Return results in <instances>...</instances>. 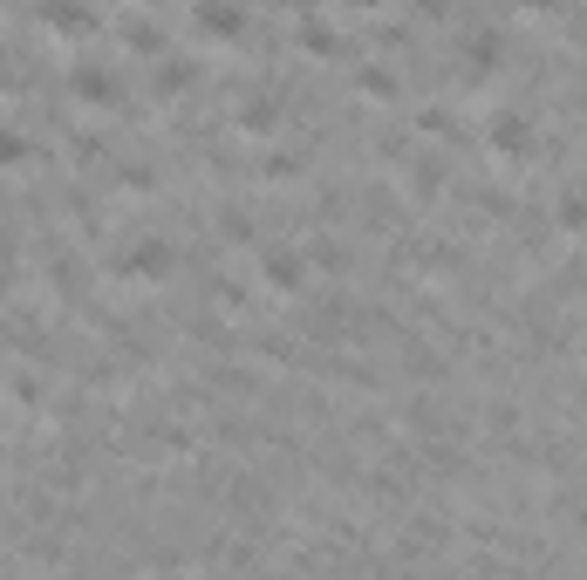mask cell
Here are the masks:
<instances>
[{
  "label": "cell",
  "mask_w": 587,
  "mask_h": 580,
  "mask_svg": "<svg viewBox=\"0 0 587 580\" xmlns=\"http://www.w3.org/2000/svg\"><path fill=\"white\" fill-rule=\"evenodd\" d=\"M110 267H117L123 280H144V287H164V280L178 273V253H171V239H157V232H144V239H123L117 253H110Z\"/></svg>",
  "instance_id": "1"
},
{
  "label": "cell",
  "mask_w": 587,
  "mask_h": 580,
  "mask_svg": "<svg viewBox=\"0 0 587 580\" xmlns=\"http://www.w3.org/2000/svg\"><path fill=\"white\" fill-rule=\"evenodd\" d=\"M192 28L212 41H239L246 35V7L239 0H192Z\"/></svg>",
  "instance_id": "3"
},
{
  "label": "cell",
  "mask_w": 587,
  "mask_h": 580,
  "mask_svg": "<svg viewBox=\"0 0 587 580\" xmlns=\"http://www.w3.org/2000/svg\"><path fill=\"white\" fill-rule=\"evenodd\" d=\"M396 89H403L396 69H383V62H369V69H362V96H369V103H390Z\"/></svg>",
  "instance_id": "12"
},
{
  "label": "cell",
  "mask_w": 587,
  "mask_h": 580,
  "mask_svg": "<svg viewBox=\"0 0 587 580\" xmlns=\"http://www.w3.org/2000/svg\"><path fill=\"white\" fill-rule=\"evenodd\" d=\"M553 226H560V232H587V192H560V205H553Z\"/></svg>",
  "instance_id": "10"
},
{
  "label": "cell",
  "mask_w": 587,
  "mask_h": 580,
  "mask_svg": "<svg viewBox=\"0 0 587 580\" xmlns=\"http://www.w3.org/2000/svg\"><path fill=\"white\" fill-rule=\"evenodd\" d=\"M69 96L76 103H96V110H117V76L110 69H96V62H82V69H69Z\"/></svg>",
  "instance_id": "4"
},
{
  "label": "cell",
  "mask_w": 587,
  "mask_h": 580,
  "mask_svg": "<svg viewBox=\"0 0 587 580\" xmlns=\"http://www.w3.org/2000/svg\"><path fill=\"white\" fill-rule=\"evenodd\" d=\"M260 280H267L274 294H294V287L308 280V253H301V246H260Z\"/></svg>",
  "instance_id": "2"
},
{
  "label": "cell",
  "mask_w": 587,
  "mask_h": 580,
  "mask_svg": "<svg viewBox=\"0 0 587 580\" xmlns=\"http://www.w3.org/2000/svg\"><path fill=\"white\" fill-rule=\"evenodd\" d=\"M342 7H383V0H342Z\"/></svg>",
  "instance_id": "16"
},
{
  "label": "cell",
  "mask_w": 587,
  "mask_h": 580,
  "mask_svg": "<svg viewBox=\"0 0 587 580\" xmlns=\"http://www.w3.org/2000/svg\"><path fill=\"white\" fill-rule=\"evenodd\" d=\"M41 21H55L62 35H76V28H96V7L89 0H41Z\"/></svg>",
  "instance_id": "6"
},
{
  "label": "cell",
  "mask_w": 587,
  "mask_h": 580,
  "mask_svg": "<svg viewBox=\"0 0 587 580\" xmlns=\"http://www.w3.org/2000/svg\"><path fill=\"white\" fill-rule=\"evenodd\" d=\"M294 35H301V48H308L314 62H335V55H342V35H335V28H328L321 14H308V21H301Z\"/></svg>",
  "instance_id": "7"
},
{
  "label": "cell",
  "mask_w": 587,
  "mask_h": 580,
  "mask_svg": "<svg viewBox=\"0 0 587 580\" xmlns=\"http://www.w3.org/2000/svg\"><path fill=\"white\" fill-rule=\"evenodd\" d=\"M485 137H492V151H499V157H526V151H533V123H526V116H492Z\"/></svg>",
  "instance_id": "5"
},
{
  "label": "cell",
  "mask_w": 587,
  "mask_h": 580,
  "mask_svg": "<svg viewBox=\"0 0 587 580\" xmlns=\"http://www.w3.org/2000/svg\"><path fill=\"white\" fill-rule=\"evenodd\" d=\"M314 260H321L328 273H342L349 267V246H342V239H314Z\"/></svg>",
  "instance_id": "14"
},
{
  "label": "cell",
  "mask_w": 587,
  "mask_h": 580,
  "mask_svg": "<svg viewBox=\"0 0 587 580\" xmlns=\"http://www.w3.org/2000/svg\"><path fill=\"white\" fill-rule=\"evenodd\" d=\"M526 14H567V0H519Z\"/></svg>",
  "instance_id": "15"
},
{
  "label": "cell",
  "mask_w": 587,
  "mask_h": 580,
  "mask_svg": "<svg viewBox=\"0 0 587 580\" xmlns=\"http://www.w3.org/2000/svg\"><path fill=\"white\" fill-rule=\"evenodd\" d=\"M21 157H28V137H21V130H7V123H0V171H14V164H21Z\"/></svg>",
  "instance_id": "13"
},
{
  "label": "cell",
  "mask_w": 587,
  "mask_h": 580,
  "mask_svg": "<svg viewBox=\"0 0 587 580\" xmlns=\"http://www.w3.org/2000/svg\"><path fill=\"white\" fill-rule=\"evenodd\" d=\"M274 123H280V103H274V96H246V103H239V130H246V137H267Z\"/></svg>",
  "instance_id": "8"
},
{
  "label": "cell",
  "mask_w": 587,
  "mask_h": 580,
  "mask_svg": "<svg viewBox=\"0 0 587 580\" xmlns=\"http://www.w3.org/2000/svg\"><path fill=\"white\" fill-rule=\"evenodd\" d=\"M192 82H198L192 62H157V96H185Z\"/></svg>",
  "instance_id": "11"
},
{
  "label": "cell",
  "mask_w": 587,
  "mask_h": 580,
  "mask_svg": "<svg viewBox=\"0 0 587 580\" xmlns=\"http://www.w3.org/2000/svg\"><path fill=\"white\" fill-rule=\"evenodd\" d=\"M123 48H137V55H164V28H157L151 14H137V21H123Z\"/></svg>",
  "instance_id": "9"
}]
</instances>
